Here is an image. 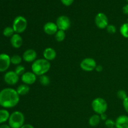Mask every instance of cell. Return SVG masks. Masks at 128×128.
Returning <instances> with one entry per match:
<instances>
[{
    "instance_id": "d590c367",
    "label": "cell",
    "mask_w": 128,
    "mask_h": 128,
    "mask_svg": "<svg viewBox=\"0 0 128 128\" xmlns=\"http://www.w3.org/2000/svg\"><path fill=\"white\" fill-rule=\"evenodd\" d=\"M126 1H127V2H128V0H126Z\"/></svg>"
},
{
    "instance_id": "3957f363",
    "label": "cell",
    "mask_w": 128,
    "mask_h": 128,
    "mask_svg": "<svg viewBox=\"0 0 128 128\" xmlns=\"http://www.w3.org/2000/svg\"><path fill=\"white\" fill-rule=\"evenodd\" d=\"M25 117L21 111H16L10 114L8 124L11 128H21L24 124Z\"/></svg>"
},
{
    "instance_id": "8d00e7d4",
    "label": "cell",
    "mask_w": 128,
    "mask_h": 128,
    "mask_svg": "<svg viewBox=\"0 0 128 128\" xmlns=\"http://www.w3.org/2000/svg\"><path fill=\"white\" fill-rule=\"evenodd\" d=\"M116 128V127H114V128Z\"/></svg>"
},
{
    "instance_id": "8992f818",
    "label": "cell",
    "mask_w": 128,
    "mask_h": 128,
    "mask_svg": "<svg viewBox=\"0 0 128 128\" xmlns=\"http://www.w3.org/2000/svg\"><path fill=\"white\" fill-rule=\"evenodd\" d=\"M96 66V61L92 58H86L80 62V68L81 70L86 72H91L95 70Z\"/></svg>"
},
{
    "instance_id": "30bf717a",
    "label": "cell",
    "mask_w": 128,
    "mask_h": 128,
    "mask_svg": "<svg viewBox=\"0 0 128 128\" xmlns=\"http://www.w3.org/2000/svg\"><path fill=\"white\" fill-rule=\"evenodd\" d=\"M11 57L6 53L0 54V72L7 71L11 65Z\"/></svg>"
},
{
    "instance_id": "d4e9b609",
    "label": "cell",
    "mask_w": 128,
    "mask_h": 128,
    "mask_svg": "<svg viewBox=\"0 0 128 128\" xmlns=\"http://www.w3.org/2000/svg\"><path fill=\"white\" fill-rule=\"evenodd\" d=\"M14 72H16L19 76H21L25 72V67L21 64L18 65V66H16V67L15 68Z\"/></svg>"
},
{
    "instance_id": "e575fe53",
    "label": "cell",
    "mask_w": 128,
    "mask_h": 128,
    "mask_svg": "<svg viewBox=\"0 0 128 128\" xmlns=\"http://www.w3.org/2000/svg\"><path fill=\"white\" fill-rule=\"evenodd\" d=\"M0 128H11L9 124H2L0 126Z\"/></svg>"
},
{
    "instance_id": "ba28073f",
    "label": "cell",
    "mask_w": 128,
    "mask_h": 128,
    "mask_svg": "<svg viewBox=\"0 0 128 128\" xmlns=\"http://www.w3.org/2000/svg\"><path fill=\"white\" fill-rule=\"evenodd\" d=\"M56 24L59 30L66 31L71 26V21L67 16L61 15L57 18Z\"/></svg>"
},
{
    "instance_id": "9c48e42d",
    "label": "cell",
    "mask_w": 128,
    "mask_h": 128,
    "mask_svg": "<svg viewBox=\"0 0 128 128\" xmlns=\"http://www.w3.org/2000/svg\"><path fill=\"white\" fill-rule=\"evenodd\" d=\"M20 76L14 72V71H7L4 75V81L7 84L13 86L18 82Z\"/></svg>"
},
{
    "instance_id": "f1b7e54d",
    "label": "cell",
    "mask_w": 128,
    "mask_h": 128,
    "mask_svg": "<svg viewBox=\"0 0 128 128\" xmlns=\"http://www.w3.org/2000/svg\"><path fill=\"white\" fill-rule=\"evenodd\" d=\"M122 105L125 111L128 114V96L124 101H122Z\"/></svg>"
},
{
    "instance_id": "e0dca14e",
    "label": "cell",
    "mask_w": 128,
    "mask_h": 128,
    "mask_svg": "<svg viewBox=\"0 0 128 128\" xmlns=\"http://www.w3.org/2000/svg\"><path fill=\"white\" fill-rule=\"evenodd\" d=\"M16 90L20 96H24V95L28 94L29 93L30 91V88L29 85L23 83L18 86Z\"/></svg>"
},
{
    "instance_id": "484cf974",
    "label": "cell",
    "mask_w": 128,
    "mask_h": 128,
    "mask_svg": "<svg viewBox=\"0 0 128 128\" xmlns=\"http://www.w3.org/2000/svg\"><path fill=\"white\" fill-rule=\"evenodd\" d=\"M128 96L127 92L124 90H120L117 92V97L118 98V99L122 100V101H124Z\"/></svg>"
},
{
    "instance_id": "44dd1931",
    "label": "cell",
    "mask_w": 128,
    "mask_h": 128,
    "mask_svg": "<svg viewBox=\"0 0 128 128\" xmlns=\"http://www.w3.org/2000/svg\"><path fill=\"white\" fill-rule=\"evenodd\" d=\"M22 61V56L18 54H14L11 57V63L14 65H20Z\"/></svg>"
},
{
    "instance_id": "83f0119b",
    "label": "cell",
    "mask_w": 128,
    "mask_h": 128,
    "mask_svg": "<svg viewBox=\"0 0 128 128\" xmlns=\"http://www.w3.org/2000/svg\"><path fill=\"white\" fill-rule=\"evenodd\" d=\"M106 126L108 128H112L115 127V121L112 119H108L106 121H104Z\"/></svg>"
},
{
    "instance_id": "4dcf8cb0",
    "label": "cell",
    "mask_w": 128,
    "mask_h": 128,
    "mask_svg": "<svg viewBox=\"0 0 128 128\" xmlns=\"http://www.w3.org/2000/svg\"><path fill=\"white\" fill-rule=\"evenodd\" d=\"M100 118H101V121H105L108 120V115L106 114V113H103V114H101L100 115Z\"/></svg>"
},
{
    "instance_id": "6da1fadb",
    "label": "cell",
    "mask_w": 128,
    "mask_h": 128,
    "mask_svg": "<svg viewBox=\"0 0 128 128\" xmlns=\"http://www.w3.org/2000/svg\"><path fill=\"white\" fill-rule=\"evenodd\" d=\"M20 96L14 89L11 88L2 89L0 91V106L4 109L12 108L18 104Z\"/></svg>"
},
{
    "instance_id": "7c38bea8",
    "label": "cell",
    "mask_w": 128,
    "mask_h": 128,
    "mask_svg": "<svg viewBox=\"0 0 128 128\" xmlns=\"http://www.w3.org/2000/svg\"><path fill=\"white\" fill-rule=\"evenodd\" d=\"M22 60L27 62H33L37 60V52L33 49H28L22 55Z\"/></svg>"
},
{
    "instance_id": "1f68e13d",
    "label": "cell",
    "mask_w": 128,
    "mask_h": 128,
    "mask_svg": "<svg viewBox=\"0 0 128 128\" xmlns=\"http://www.w3.org/2000/svg\"><path fill=\"white\" fill-rule=\"evenodd\" d=\"M122 12L125 14L128 15V3L123 6V8H122Z\"/></svg>"
},
{
    "instance_id": "d6a6232c",
    "label": "cell",
    "mask_w": 128,
    "mask_h": 128,
    "mask_svg": "<svg viewBox=\"0 0 128 128\" xmlns=\"http://www.w3.org/2000/svg\"><path fill=\"white\" fill-rule=\"evenodd\" d=\"M95 70H96L97 72H101V71H102V70H103V67H102V65L101 64L97 65L96 68H95Z\"/></svg>"
},
{
    "instance_id": "277c9868",
    "label": "cell",
    "mask_w": 128,
    "mask_h": 128,
    "mask_svg": "<svg viewBox=\"0 0 128 128\" xmlns=\"http://www.w3.org/2000/svg\"><path fill=\"white\" fill-rule=\"evenodd\" d=\"M91 107L95 113L100 115L101 114L106 113L108 105L104 99L102 98H96L92 100Z\"/></svg>"
},
{
    "instance_id": "836d02e7",
    "label": "cell",
    "mask_w": 128,
    "mask_h": 128,
    "mask_svg": "<svg viewBox=\"0 0 128 128\" xmlns=\"http://www.w3.org/2000/svg\"><path fill=\"white\" fill-rule=\"evenodd\" d=\"M21 128H34V127L30 124H24Z\"/></svg>"
},
{
    "instance_id": "2e32d148",
    "label": "cell",
    "mask_w": 128,
    "mask_h": 128,
    "mask_svg": "<svg viewBox=\"0 0 128 128\" xmlns=\"http://www.w3.org/2000/svg\"><path fill=\"white\" fill-rule=\"evenodd\" d=\"M115 127L116 128H128V116L121 115L115 120Z\"/></svg>"
},
{
    "instance_id": "9a60e30c",
    "label": "cell",
    "mask_w": 128,
    "mask_h": 128,
    "mask_svg": "<svg viewBox=\"0 0 128 128\" xmlns=\"http://www.w3.org/2000/svg\"><path fill=\"white\" fill-rule=\"evenodd\" d=\"M42 55L45 60L50 62L51 61H53L54 60L56 59L57 53L54 49L52 48L48 47L44 49L43 52H42Z\"/></svg>"
},
{
    "instance_id": "ac0fdd59",
    "label": "cell",
    "mask_w": 128,
    "mask_h": 128,
    "mask_svg": "<svg viewBox=\"0 0 128 128\" xmlns=\"http://www.w3.org/2000/svg\"><path fill=\"white\" fill-rule=\"evenodd\" d=\"M101 118H100V116L97 114L92 115L91 117L89 119V124L90 126H92V127H96V126H98L99 124L101 122Z\"/></svg>"
},
{
    "instance_id": "d6986e66",
    "label": "cell",
    "mask_w": 128,
    "mask_h": 128,
    "mask_svg": "<svg viewBox=\"0 0 128 128\" xmlns=\"http://www.w3.org/2000/svg\"><path fill=\"white\" fill-rule=\"evenodd\" d=\"M10 116V112L7 110H0V124H3L6 121H8Z\"/></svg>"
},
{
    "instance_id": "4fadbf2b",
    "label": "cell",
    "mask_w": 128,
    "mask_h": 128,
    "mask_svg": "<svg viewBox=\"0 0 128 128\" xmlns=\"http://www.w3.org/2000/svg\"><path fill=\"white\" fill-rule=\"evenodd\" d=\"M58 26L56 25V22H47L46 23L44 24L43 26V31L46 34L50 35V36H52V35H55V34L57 32V31H58Z\"/></svg>"
},
{
    "instance_id": "4316f807",
    "label": "cell",
    "mask_w": 128,
    "mask_h": 128,
    "mask_svg": "<svg viewBox=\"0 0 128 128\" xmlns=\"http://www.w3.org/2000/svg\"><path fill=\"white\" fill-rule=\"evenodd\" d=\"M106 29L107 32H108V33L111 34H113L116 33V31H117L116 26H115L114 25L110 24H109V25L107 26V28H106Z\"/></svg>"
},
{
    "instance_id": "7402d4cb",
    "label": "cell",
    "mask_w": 128,
    "mask_h": 128,
    "mask_svg": "<svg viewBox=\"0 0 128 128\" xmlns=\"http://www.w3.org/2000/svg\"><path fill=\"white\" fill-rule=\"evenodd\" d=\"M120 33L125 38H128V22L123 23L120 27Z\"/></svg>"
},
{
    "instance_id": "52a82bcc",
    "label": "cell",
    "mask_w": 128,
    "mask_h": 128,
    "mask_svg": "<svg viewBox=\"0 0 128 128\" xmlns=\"http://www.w3.org/2000/svg\"><path fill=\"white\" fill-rule=\"evenodd\" d=\"M94 22L96 26L101 30L106 29L109 25L108 18L103 12H99L96 14L94 19Z\"/></svg>"
},
{
    "instance_id": "5bb4252c",
    "label": "cell",
    "mask_w": 128,
    "mask_h": 128,
    "mask_svg": "<svg viewBox=\"0 0 128 128\" xmlns=\"http://www.w3.org/2000/svg\"><path fill=\"white\" fill-rule=\"evenodd\" d=\"M10 43L14 48H20L22 46L23 43V40L20 34L14 33L10 38Z\"/></svg>"
},
{
    "instance_id": "8fae6325",
    "label": "cell",
    "mask_w": 128,
    "mask_h": 128,
    "mask_svg": "<svg viewBox=\"0 0 128 128\" xmlns=\"http://www.w3.org/2000/svg\"><path fill=\"white\" fill-rule=\"evenodd\" d=\"M21 80L24 84L27 85L33 84L37 80V76L33 72L27 71L25 72L22 76H21Z\"/></svg>"
},
{
    "instance_id": "f546056e",
    "label": "cell",
    "mask_w": 128,
    "mask_h": 128,
    "mask_svg": "<svg viewBox=\"0 0 128 128\" xmlns=\"http://www.w3.org/2000/svg\"><path fill=\"white\" fill-rule=\"evenodd\" d=\"M61 2L66 6H70L73 3L74 0H61Z\"/></svg>"
},
{
    "instance_id": "cb8c5ba5",
    "label": "cell",
    "mask_w": 128,
    "mask_h": 128,
    "mask_svg": "<svg viewBox=\"0 0 128 128\" xmlns=\"http://www.w3.org/2000/svg\"><path fill=\"white\" fill-rule=\"evenodd\" d=\"M15 33L12 27H10V26H8L6 27L2 31V34L7 38H11L14 34Z\"/></svg>"
},
{
    "instance_id": "7a4b0ae2",
    "label": "cell",
    "mask_w": 128,
    "mask_h": 128,
    "mask_svg": "<svg viewBox=\"0 0 128 128\" xmlns=\"http://www.w3.org/2000/svg\"><path fill=\"white\" fill-rule=\"evenodd\" d=\"M51 63L44 58L37 59L31 64V70L36 76L46 74L50 70Z\"/></svg>"
},
{
    "instance_id": "603a6c76",
    "label": "cell",
    "mask_w": 128,
    "mask_h": 128,
    "mask_svg": "<svg viewBox=\"0 0 128 128\" xmlns=\"http://www.w3.org/2000/svg\"><path fill=\"white\" fill-rule=\"evenodd\" d=\"M50 78L46 74L40 76V82L42 86H47L50 84Z\"/></svg>"
},
{
    "instance_id": "ffe728a7",
    "label": "cell",
    "mask_w": 128,
    "mask_h": 128,
    "mask_svg": "<svg viewBox=\"0 0 128 128\" xmlns=\"http://www.w3.org/2000/svg\"><path fill=\"white\" fill-rule=\"evenodd\" d=\"M55 40L58 42H62L65 40L66 38V33L65 31H62V30H58L54 35Z\"/></svg>"
},
{
    "instance_id": "5b68a950",
    "label": "cell",
    "mask_w": 128,
    "mask_h": 128,
    "mask_svg": "<svg viewBox=\"0 0 128 128\" xmlns=\"http://www.w3.org/2000/svg\"><path fill=\"white\" fill-rule=\"evenodd\" d=\"M28 26L27 20L22 16H16L13 20L12 27L15 33L21 34L26 31Z\"/></svg>"
}]
</instances>
